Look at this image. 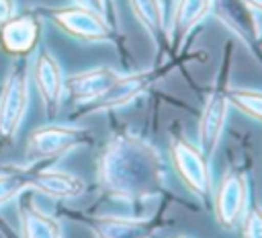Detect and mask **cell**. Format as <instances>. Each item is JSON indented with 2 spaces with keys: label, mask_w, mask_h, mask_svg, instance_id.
I'll use <instances>...</instances> for the list:
<instances>
[{
  "label": "cell",
  "mask_w": 262,
  "mask_h": 238,
  "mask_svg": "<svg viewBox=\"0 0 262 238\" xmlns=\"http://www.w3.org/2000/svg\"><path fill=\"white\" fill-rule=\"evenodd\" d=\"M250 207V172L242 166H229L217 187H213L211 209L223 230H233Z\"/></svg>",
  "instance_id": "cell-7"
},
{
  "label": "cell",
  "mask_w": 262,
  "mask_h": 238,
  "mask_svg": "<svg viewBox=\"0 0 262 238\" xmlns=\"http://www.w3.org/2000/svg\"><path fill=\"white\" fill-rule=\"evenodd\" d=\"M229 105H233L239 113L250 117L252 121H260L262 115V92L258 88H242V86H229L225 88Z\"/></svg>",
  "instance_id": "cell-18"
},
{
  "label": "cell",
  "mask_w": 262,
  "mask_h": 238,
  "mask_svg": "<svg viewBox=\"0 0 262 238\" xmlns=\"http://www.w3.org/2000/svg\"><path fill=\"white\" fill-rule=\"evenodd\" d=\"M94 166L100 195L123 207L139 209L156 199L172 197L168 166L160 150L129 129L115 131L102 144Z\"/></svg>",
  "instance_id": "cell-1"
},
{
  "label": "cell",
  "mask_w": 262,
  "mask_h": 238,
  "mask_svg": "<svg viewBox=\"0 0 262 238\" xmlns=\"http://www.w3.org/2000/svg\"><path fill=\"white\" fill-rule=\"evenodd\" d=\"M72 2H74V4H80V6H86V8H90V10H96V12L104 14V16L111 21V12H108V6H106L104 0H72Z\"/></svg>",
  "instance_id": "cell-20"
},
{
  "label": "cell",
  "mask_w": 262,
  "mask_h": 238,
  "mask_svg": "<svg viewBox=\"0 0 262 238\" xmlns=\"http://www.w3.org/2000/svg\"><path fill=\"white\" fill-rule=\"evenodd\" d=\"M227 60H229V55H225L219 80L213 86V90L209 92L207 103L203 107V113L199 117V131H196L199 133V148L209 158H213V154L219 146V140L223 135L225 121H227V111H229V101L225 94V88L229 84L227 82Z\"/></svg>",
  "instance_id": "cell-9"
},
{
  "label": "cell",
  "mask_w": 262,
  "mask_h": 238,
  "mask_svg": "<svg viewBox=\"0 0 262 238\" xmlns=\"http://www.w3.org/2000/svg\"><path fill=\"white\" fill-rule=\"evenodd\" d=\"M239 224H242V238H262V215L256 203H250Z\"/></svg>",
  "instance_id": "cell-19"
},
{
  "label": "cell",
  "mask_w": 262,
  "mask_h": 238,
  "mask_svg": "<svg viewBox=\"0 0 262 238\" xmlns=\"http://www.w3.org/2000/svg\"><path fill=\"white\" fill-rule=\"evenodd\" d=\"M164 68L156 70H139L133 74H119L117 80L92 103L80 105V109L74 113V117H84V115H94V113H104V111H115L121 109L133 101H137L143 92L151 88V84L162 78Z\"/></svg>",
  "instance_id": "cell-8"
},
{
  "label": "cell",
  "mask_w": 262,
  "mask_h": 238,
  "mask_svg": "<svg viewBox=\"0 0 262 238\" xmlns=\"http://www.w3.org/2000/svg\"><path fill=\"white\" fill-rule=\"evenodd\" d=\"M242 2V6H246L254 16H258L260 14V8H262V0H239Z\"/></svg>",
  "instance_id": "cell-22"
},
{
  "label": "cell",
  "mask_w": 262,
  "mask_h": 238,
  "mask_svg": "<svg viewBox=\"0 0 262 238\" xmlns=\"http://www.w3.org/2000/svg\"><path fill=\"white\" fill-rule=\"evenodd\" d=\"M172 238H190V236H172Z\"/></svg>",
  "instance_id": "cell-25"
},
{
  "label": "cell",
  "mask_w": 262,
  "mask_h": 238,
  "mask_svg": "<svg viewBox=\"0 0 262 238\" xmlns=\"http://www.w3.org/2000/svg\"><path fill=\"white\" fill-rule=\"evenodd\" d=\"M168 154L176 176L182 181L184 189L205 207H211L213 195V172L211 158L199 148V144L190 142L184 133L170 135Z\"/></svg>",
  "instance_id": "cell-4"
},
{
  "label": "cell",
  "mask_w": 262,
  "mask_h": 238,
  "mask_svg": "<svg viewBox=\"0 0 262 238\" xmlns=\"http://www.w3.org/2000/svg\"><path fill=\"white\" fill-rule=\"evenodd\" d=\"M33 193L45 195L55 201H74L88 193V183L70 170L57 168L53 164L49 166L39 164L37 174H35Z\"/></svg>",
  "instance_id": "cell-13"
},
{
  "label": "cell",
  "mask_w": 262,
  "mask_h": 238,
  "mask_svg": "<svg viewBox=\"0 0 262 238\" xmlns=\"http://www.w3.org/2000/svg\"><path fill=\"white\" fill-rule=\"evenodd\" d=\"M174 10L170 25L166 29L170 41L174 43L176 49L186 41V37L192 33V29L213 10L215 0H174Z\"/></svg>",
  "instance_id": "cell-15"
},
{
  "label": "cell",
  "mask_w": 262,
  "mask_h": 238,
  "mask_svg": "<svg viewBox=\"0 0 262 238\" xmlns=\"http://www.w3.org/2000/svg\"><path fill=\"white\" fill-rule=\"evenodd\" d=\"M43 25L33 12L12 14L0 25V49L12 57H29L41 39Z\"/></svg>",
  "instance_id": "cell-11"
},
{
  "label": "cell",
  "mask_w": 262,
  "mask_h": 238,
  "mask_svg": "<svg viewBox=\"0 0 262 238\" xmlns=\"http://www.w3.org/2000/svg\"><path fill=\"white\" fill-rule=\"evenodd\" d=\"M12 14H16V4L14 0H0V25L8 21Z\"/></svg>",
  "instance_id": "cell-21"
},
{
  "label": "cell",
  "mask_w": 262,
  "mask_h": 238,
  "mask_svg": "<svg viewBox=\"0 0 262 238\" xmlns=\"http://www.w3.org/2000/svg\"><path fill=\"white\" fill-rule=\"evenodd\" d=\"M39 164H4L0 166V207L12 203L23 191H33Z\"/></svg>",
  "instance_id": "cell-16"
},
{
  "label": "cell",
  "mask_w": 262,
  "mask_h": 238,
  "mask_svg": "<svg viewBox=\"0 0 262 238\" xmlns=\"http://www.w3.org/2000/svg\"><path fill=\"white\" fill-rule=\"evenodd\" d=\"M59 31L70 35L72 39L84 41V43H113L115 41V27L113 23L86 6L80 4H66V6H53L41 10Z\"/></svg>",
  "instance_id": "cell-6"
},
{
  "label": "cell",
  "mask_w": 262,
  "mask_h": 238,
  "mask_svg": "<svg viewBox=\"0 0 262 238\" xmlns=\"http://www.w3.org/2000/svg\"><path fill=\"white\" fill-rule=\"evenodd\" d=\"M135 18L147 31L151 41L160 45L162 37L166 35V12L162 0H129Z\"/></svg>",
  "instance_id": "cell-17"
},
{
  "label": "cell",
  "mask_w": 262,
  "mask_h": 238,
  "mask_svg": "<svg viewBox=\"0 0 262 238\" xmlns=\"http://www.w3.org/2000/svg\"><path fill=\"white\" fill-rule=\"evenodd\" d=\"M119 74L121 72H117L111 66H96V68H88L82 72H74L72 76L63 80V90L80 107V105H86L98 98L117 80Z\"/></svg>",
  "instance_id": "cell-14"
},
{
  "label": "cell",
  "mask_w": 262,
  "mask_h": 238,
  "mask_svg": "<svg viewBox=\"0 0 262 238\" xmlns=\"http://www.w3.org/2000/svg\"><path fill=\"white\" fill-rule=\"evenodd\" d=\"M106 6H108V12H111V18H113V12H115V0H104Z\"/></svg>",
  "instance_id": "cell-23"
},
{
  "label": "cell",
  "mask_w": 262,
  "mask_h": 238,
  "mask_svg": "<svg viewBox=\"0 0 262 238\" xmlns=\"http://www.w3.org/2000/svg\"><path fill=\"white\" fill-rule=\"evenodd\" d=\"M168 201H180L176 195L168 197L149 217L137 215H115V213H94L74 207L59 205L57 211L82 226H86L94 238H154L166 224Z\"/></svg>",
  "instance_id": "cell-2"
},
{
  "label": "cell",
  "mask_w": 262,
  "mask_h": 238,
  "mask_svg": "<svg viewBox=\"0 0 262 238\" xmlns=\"http://www.w3.org/2000/svg\"><path fill=\"white\" fill-rule=\"evenodd\" d=\"M172 2H174V0H162V6H164V12H166V6H168V4H172Z\"/></svg>",
  "instance_id": "cell-24"
},
{
  "label": "cell",
  "mask_w": 262,
  "mask_h": 238,
  "mask_svg": "<svg viewBox=\"0 0 262 238\" xmlns=\"http://www.w3.org/2000/svg\"><path fill=\"white\" fill-rule=\"evenodd\" d=\"M29 62L16 57L0 86V148L14 142L29 109Z\"/></svg>",
  "instance_id": "cell-5"
},
{
  "label": "cell",
  "mask_w": 262,
  "mask_h": 238,
  "mask_svg": "<svg viewBox=\"0 0 262 238\" xmlns=\"http://www.w3.org/2000/svg\"><path fill=\"white\" fill-rule=\"evenodd\" d=\"M29 76L33 78V84L43 103L45 115L53 119L59 113L63 96H66V90H63L66 76H63V70L57 57L49 49H39L33 60V68L29 70Z\"/></svg>",
  "instance_id": "cell-10"
},
{
  "label": "cell",
  "mask_w": 262,
  "mask_h": 238,
  "mask_svg": "<svg viewBox=\"0 0 262 238\" xmlns=\"http://www.w3.org/2000/svg\"><path fill=\"white\" fill-rule=\"evenodd\" d=\"M18 236L20 238H63L59 217L37 205L33 191H23L16 199Z\"/></svg>",
  "instance_id": "cell-12"
},
{
  "label": "cell",
  "mask_w": 262,
  "mask_h": 238,
  "mask_svg": "<svg viewBox=\"0 0 262 238\" xmlns=\"http://www.w3.org/2000/svg\"><path fill=\"white\" fill-rule=\"evenodd\" d=\"M94 142L88 127L74 123H45L35 127L25 144V160L27 164L49 166L59 162L66 154L86 148Z\"/></svg>",
  "instance_id": "cell-3"
}]
</instances>
